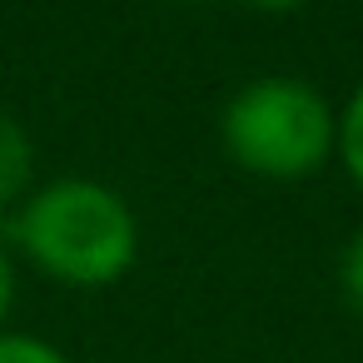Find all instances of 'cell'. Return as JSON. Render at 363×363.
Masks as SVG:
<instances>
[{"label":"cell","mask_w":363,"mask_h":363,"mask_svg":"<svg viewBox=\"0 0 363 363\" xmlns=\"http://www.w3.org/2000/svg\"><path fill=\"white\" fill-rule=\"evenodd\" d=\"M11 239L45 279L65 289H110L140 259L135 209L120 189L90 174L35 184L11 219Z\"/></svg>","instance_id":"obj_1"},{"label":"cell","mask_w":363,"mask_h":363,"mask_svg":"<svg viewBox=\"0 0 363 363\" xmlns=\"http://www.w3.org/2000/svg\"><path fill=\"white\" fill-rule=\"evenodd\" d=\"M224 150L259 179H303L328 164L338 145V110L294 75H259L239 85L219 115Z\"/></svg>","instance_id":"obj_2"},{"label":"cell","mask_w":363,"mask_h":363,"mask_svg":"<svg viewBox=\"0 0 363 363\" xmlns=\"http://www.w3.org/2000/svg\"><path fill=\"white\" fill-rule=\"evenodd\" d=\"M35 189V145L16 115H0V209H21Z\"/></svg>","instance_id":"obj_3"},{"label":"cell","mask_w":363,"mask_h":363,"mask_svg":"<svg viewBox=\"0 0 363 363\" xmlns=\"http://www.w3.org/2000/svg\"><path fill=\"white\" fill-rule=\"evenodd\" d=\"M333 155L343 160V169H348V179L363 189V85L348 95V105L338 110V145H333Z\"/></svg>","instance_id":"obj_4"},{"label":"cell","mask_w":363,"mask_h":363,"mask_svg":"<svg viewBox=\"0 0 363 363\" xmlns=\"http://www.w3.org/2000/svg\"><path fill=\"white\" fill-rule=\"evenodd\" d=\"M0 363H70L50 338L40 333H16V328H0Z\"/></svg>","instance_id":"obj_5"},{"label":"cell","mask_w":363,"mask_h":363,"mask_svg":"<svg viewBox=\"0 0 363 363\" xmlns=\"http://www.w3.org/2000/svg\"><path fill=\"white\" fill-rule=\"evenodd\" d=\"M338 284H343V298L353 313H363V229L348 239L343 249V269H338Z\"/></svg>","instance_id":"obj_6"},{"label":"cell","mask_w":363,"mask_h":363,"mask_svg":"<svg viewBox=\"0 0 363 363\" xmlns=\"http://www.w3.org/2000/svg\"><path fill=\"white\" fill-rule=\"evenodd\" d=\"M11 303H16V264H11V254H6V249H0V328H6Z\"/></svg>","instance_id":"obj_7"},{"label":"cell","mask_w":363,"mask_h":363,"mask_svg":"<svg viewBox=\"0 0 363 363\" xmlns=\"http://www.w3.org/2000/svg\"><path fill=\"white\" fill-rule=\"evenodd\" d=\"M244 6H254V11H269V16H284V11H298V6H308V0H244Z\"/></svg>","instance_id":"obj_8"}]
</instances>
